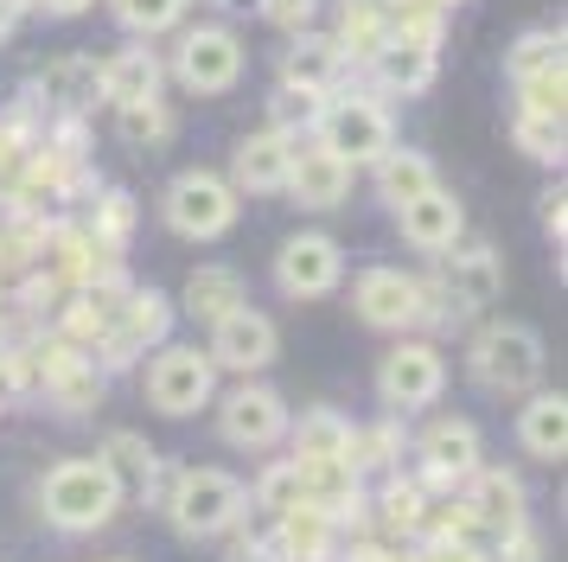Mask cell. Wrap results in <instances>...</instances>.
I'll use <instances>...</instances> for the list:
<instances>
[{"instance_id": "cell-38", "label": "cell", "mask_w": 568, "mask_h": 562, "mask_svg": "<svg viewBox=\"0 0 568 562\" xmlns=\"http://www.w3.org/2000/svg\"><path fill=\"white\" fill-rule=\"evenodd\" d=\"M224 562H287V556H282V543H275V536H256V543H236Z\"/></svg>"}, {"instance_id": "cell-20", "label": "cell", "mask_w": 568, "mask_h": 562, "mask_svg": "<svg viewBox=\"0 0 568 562\" xmlns=\"http://www.w3.org/2000/svg\"><path fill=\"white\" fill-rule=\"evenodd\" d=\"M517 448L530 460L568 454V397L562 390H530V403L517 409Z\"/></svg>"}, {"instance_id": "cell-34", "label": "cell", "mask_w": 568, "mask_h": 562, "mask_svg": "<svg viewBox=\"0 0 568 562\" xmlns=\"http://www.w3.org/2000/svg\"><path fill=\"white\" fill-rule=\"evenodd\" d=\"M517 97H524L530 116H562V64L537 77H517Z\"/></svg>"}, {"instance_id": "cell-16", "label": "cell", "mask_w": 568, "mask_h": 562, "mask_svg": "<svg viewBox=\"0 0 568 562\" xmlns=\"http://www.w3.org/2000/svg\"><path fill=\"white\" fill-rule=\"evenodd\" d=\"M352 160H338V153H326L320 141L313 148H294V167H287V199L301 204V211H333V204L352 199Z\"/></svg>"}, {"instance_id": "cell-1", "label": "cell", "mask_w": 568, "mask_h": 562, "mask_svg": "<svg viewBox=\"0 0 568 562\" xmlns=\"http://www.w3.org/2000/svg\"><path fill=\"white\" fill-rule=\"evenodd\" d=\"M39 511L45 524L64 536H83V531H103L109 518L122 511V485L109 473V460H58L52 473L39 480Z\"/></svg>"}, {"instance_id": "cell-2", "label": "cell", "mask_w": 568, "mask_h": 562, "mask_svg": "<svg viewBox=\"0 0 568 562\" xmlns=\"http://www.w3.org/2000/svg\"><path fill=\"white\" fill-rule=\"evenodd\" d=\"M542 364H549V352H542V332L524 327V320H491V327L473 339V352H466L473 383H479V390H491V397H524V390H537Z\"/></svg>"}, {"instance_id": "cell-10", "label": "cell", "mask_w": 568, "mask_h": 562, "mask_svg": "<svg viewBox=\"0 0 568 562\" xmlns=\"http://www.w3.org/2000/svg\"><path fill=\"white\" fill-rule=\"evenodd\" d=\"M338 281H345V250L326 230H301L275 255V288L287 301H320V294H333Z\"/></svg>"}, {"instance_id": "cell-39", "label": "cell", "mask_w": 568, "mask_h": 562, "mask_svg": "<svg viewBox=\"0 0 568 562\" xmlns=\"http://www.w3.org/2000/svg\"><path fill=\"white\" fill-rule=\"evenodd\" d=\"M32 13H45V20H78V13H90L97 0H27Z\"/></svg>"}, {"instance_id": "cell-9", "label": "cell", "mask_w": 568, "mask_h": 562, "mask_svg": "<svg viewBox=\"0 0 568 562\" xmlns=\"http://www.w3.org/2000/svg\"><path fill=\"white\" fill-rule=\"evenodd\" d=\"M275 345H282V332H275V320L262 313V307L236 301L231 313H217L211 320V364L217 371H236V378H256V371H268L275 364Z\"/></svg>"}, {"instance_id": "cell-17", "label": "cell", "mask_w": 568, "mask_h": 562, "mask_svg": "<svg viewBox=\"0 0 568 562\" xmlns=\"http://www.w3.org/2000/svg\"><path fill=\"white\" fill-rule=\"evenodd\" d=\"M396 224H403V237H409L415 250L440 255V250H454V243H460L466 211H460V199H454V192H447V185L435 179L428 192H415V199L396 204Z\"/></svg>"}, {"instance_id": "cell-28", "label": "cell", "mask_w": 568, "mask_h": 562, "mask_svg": "<svg viewBox=\"0 0 568 562\" xmlns=\"http://www.w3.org/2000/svg\"><path fill=\"white\" fill-rule=\"evenodd\" d=\"M185 7H192V0H109L115 26L134 32V39H160V32H173V26L185 20Z\"/></svg>"}, {"instance_id": "cell-27", "label": "cell", "mask_w": 568, "mask_h": 562, "mask_svg": "<svg viewBox=\"0 0 568 562\" xmlns=\"http://www.w3.org/2000/svg\"><path fill=\"white\" fill-rule=\"evenodd\" d=\"M243 301V275L236 269H224V262H199L192 269V281H185V313L192 320H217V313H231V307Z\"/></svg>"}, {"instance_id": "cell-18", "label": "cell", "mask_w": 568, "mask_h": 562, "mask_svg": "<svg viewBox=\"0 0 568 562\" xmlns=\"http://www.w3.org/2000/svg\"><path fill=\"white\" fill-rule=\"evenodd\" d=\"M32 97L45 102V109H64V116L97 109V102H103V58H90V51H64V58H52L45 71L32 77Z\"/></svg>"}, {"instance_id": "cell-40", "label": "cell", "mask_w": 568, "mask_h": 562, "mask_svg": "<svg viewBox=\"0 0 568 562\" xmlns=\"http://www.w3.org/2000/svg\"><path fill=\"white\" fill-rule=\"evenodd\" d=\"M20 20H27V0H0V46L20 32Z\"/></svg>"}, {"instance_id": "cell-19", "label": "cell", "mask_w": 568, "mask_h": 562, "mask_svg": "<svg viewBox=\"0 0 568 562\" xmlns=\"http://www.w3.org/2000/svg\"><path fill=\"white\" fill-rule=\"evenodd\" d=\"M371 77H377V90H389V97H422V90H435V77H440V51L384 32L371 46Z\"/></svg>"}, {"instance_id": "cell-25", "label": "cell", "mask_w": 568, "mask_h": 562, "mask_svg": "<svg viewBox=\"0 0 568 562\" xmlns=\"http://www.w3.org/2000/svg\"><path fill=\"white\" fill-rule=\"evenodd\" d=\"M371 167H377V192L389 199V211H396L403 199H415V192H428V185L440 179L428 153H415V148H396V141H389V148L377 153V160H371Z\"/></svg>"}, {"instance_id": "cell-32", "label": "cell", "mask_w": 568, "mask_h": 562, "mask_svg": "<svg viewBox=\"0 0 568 562\" xmlns=\"http://www.w3.org/2000/svg\"><path fill=\"white\" fill-rule=\"evenodd\" d=\"M384 32H389L384 0H345V7H338V32H333V39L345 51H364V58H371V46H377Z\"/></svg>"}, {"instance_id": "cell-15", "label": "cell", "mask_w": 568, "mask_h": 562, "mask_svg": "<svg viewBox=\"0 0 568 562\" xmlns=\"http://www.w3.org/2000/svg\"><path fill=\"white\" fill-rule=\"evenodd\" d=\"M294 46L282 51V90H307V97H333L345 64H352V51L338 46L333 32H287Z\"/></svg>"}, {"instance_id": "cell-36", "label": "cell", "mask_w": 568, "mask_h": 562, "mask_svg": "<svg viewBox=\"0 0 568 562\" xmlns=\"http://www.w3.org/2000/svg\"><path fill=\"white\" fill-rule=\"evenodd\" d=\"M301 492H307V480H301V466L287 460L282 473H268V480H262L256 505H268V511H287V505H301Z\"/></svg>"}, {"instance_id": "cell-11", "label": "cell", "mask_w": 568, "mask_h": 562, "mask_svg": "<svg viewBox=\"0 0 568 562\" xmlns=\"http://www.w3.org/2000/svg\"><path fill=\"white\" fill-rule=\"evenodd\" d=\"M217 434H224L231 448H250V454L275 448V441H287V403H282V390L243 378L231 397L217 403Z\"/></svg>"}, {"instance_id": "cell-30", "label": "cell", "mask_w": 568, "mask_h": 562, "mask_svg": "<svg viewBox=\"0 0 568 562\" xmlns=\"http://www.w3.org/2000/svg\"><path fill=\"white\" fill-rule=\"evenodd\" d=\"M562 64V32L556 26H530V32H517L511 51H505V71L517 77H537V71H556Z\"/></svg>"}, {"instance_id": "cell-37", "label": "cell", "mask_w": 568, "mask_h": 562, "mask_svg": "<svg viewBox=\"0 0 568 562\" xmlns=\"http://www.w3.org/2000/svg\"><path fill=\"white\" fill-rule=\"evenodd\" d=\"M129 224H134V204H129V192H109V199H103V230H97V237H109V243H122V237H129Z\"/></svg>"}, {"instance_id": "cell-41", "label": "cell", "mask_w": 568, "mask_h": 562, "mask_svg": "<svg viewBox=\"0 0 568 562\" xmlns=\"http://www.w3.org/2000/svg\"><path fill=\"white\" fill-rule=\"evenodd\" d=\"M217 13H243V7H256V0H211Z\"/></svg>"}, {"instance_id": "cell-8", "label": "cell", "mask_w": 568, "mask_h": 562, "mask_svg": "<svg viewBox=\"0 0 568 562\" xmlns=\"http://www.w3.org/2000/svg\"><path fill=\"white\" fill-rule=\"evenodd\" d=\"M440 390H447V358H440L428 339H403V345H389L384 364H377V397H384V409H396V415H415V409L440 403Z\"/></svg>"}, {"instance_id": "cell-29", "label": "cell", "mask_w": 568, "mask_h": 562, "mask_svg": "<svg viewBox=\"0 0 568 562\" xmlns=\"http://www.w3.org/2000/svg\"><path fill=\"white\" fill-rule=\"evenodd\" d=\"M103 460H109V473H115V485H122V499L154 485V448H148L141 434H109Z\"/></svg>"}, {"instance_id": "cell-14", "label": "cell", "mask_w": 568, "mask_h": 562, "mask_svg": "<svg viewBox=\"0 0 568 562\" xmlns=\"http://www.w3.org/2000/svg\"><path fill=\"white\" fill-rule=\"evenodd\" d=\"M287 434H294V466H301V480H313V473H352L358 434H352L345 415H333V409H307L301 429L287 422Z\"/></svg>"}, {"instance_id": "cell-23", "label": "cell", "mask_w": 568, "mask_h": 562, "mask_svg": "<svg viewBox=\"0 0 568 562\" xmlns=\"http://www.w3.org/2000/svg\"><path fill=\"white\" fill-rule=\"evenodd\" d=\"M166 327H173V307H166V294H160V288L129 294V301H122V327L109 332V358L122 364V358H134V345H154V339H166Z\"/></svg>"}, {"instance_id": "cell-22", "label": "cell", "mask_w": 568, "mask_h": 562, "mask_svg": "<svg viewBox=\"0 0 568 562\" xmlns=\"http://www.w3.org/2000/svg\"><path fill=\"white\" fill-rule=\"evenodd\" d=\"M166 64L154 58V46H122L115 58H103V102H141L160 97Z\"/></svg>"}, {"instance_id": "cell-3", "label": "cell", "mask_w": 568, "mask_h": 562, "mask_svg": "<svg viewBox=\"0 0 568 562\" xmlns=\"http://www.w3.org/2000/svg\"><path fill=\"white\" fill-rule=\"evenodd\" d=\"M250 511V485L224 466H185L166 492V518L180 536H224Z\"/></svg>"}, {"instance_id": "cell-21", "label": "cell", "mask_w": 568, "mask_h": 562, "mask_svg": "<svg viewBox=\"0 0 568 562\" xmlns=\"http://www.w3.org/2000/svg\"><path fill=\"white\" fill-rule=\"evenodd\" d=\"M422 460L435 466L440 480H466V473L479 466V429H473L466 415H440V422H428V434H422Z\"/></svg>"}, {"instance_id": "cell-5", "label": "cell", "mask_w": 568, "mask_h": 562, "mask_svg": "<svg viewBox=\"0 0 568 562\" xmlns=\"http://www.w3.org/2000/svg\"><path fill=\"white\" fill-rule=\"evenodd\" d=\"M243 64H250V51H243V39L224 20L192 26V32H180V46H173V77H180V90H192V97H231L236 83H243Z\"/></svg>"}, {"instance_id": "cell-33", "label": "cell", "mask_w": 568, "mask_h": 562, "mask_svg": "<svg viewBox=\"0 0 568 562\" xmlns=\"http://www.w3.org/2000/svg\"><path fill=\"white\" fill-rule=\"evenodd\" d=\"M511 141L530 153V160H542V167H562V116H530V109H517Z\"/></svg>"}, {"instance_id": "cell-35", "label": "cell", "mask_w": 568, "mask_h": 562, "mask_svg": "<svg viewBox=\"0 0 568 562\" xmlns=\"http://www.w3.org/2000/svg\"><path fill=\"white\" fill-rule=\"evenodd\" d=\"M256 13L275 32H307L313 20H320V0H256Z\"/></svg>"}, {"instance_id": "cell-26", "label": "cell", "mask_w": 568, "mask_h": 562, "mask_svg": "<svg viewBox=\"0 0 568 562\" xmlns=\"http://www.w3.org/2000/svg\"><path fill=\"white\" fill-rule=\"evenodd\" d=\"M466 480H473L466 505H473V518H479V524H491V531H517V524H524V492H517V480L486 473V466H473Z\"/></svg>"}, {"instance_id": "cell-7", "label": "cell", "mask_w": 568, "mask_h": 562, "mask_svg": "<svg viewBox=\"0 0 568 562\" xmlns=\"http://www.w3.org/2000/svg\"><path fill=\"white\" fill-rule=\"evenodd\" d=\"M148 403L160 415H173V422L217 403V364H211V352H199V345H160L148 358Z\"/></svg>"}, {"instance_id": "cell-4", "label": "cell", "mask_w": 568, "mask_h": 562, "mask_svg": "<svg viewBox=\"0 0 568 562\" xmlns=\"http://www.w3.org/2000/svg\"><path fill=\"white\" fill-rule=\"evenodd\" d=\"M160 211H166V230H173V237H185V243H217V237L236 224L243 192H236L224 173L185 167V173H173L166 199H160Z\"/></svg>"}, {"instance_id": "cell-13", "label": "cell", "mask_w": 568, "mask_h": 562, "mask_svg": "<svg viewBox=\"0 0 568 562\" xmlns=\"http://www.w3.org/2000/svg\"><path fill=\"white\" fill-rule=\"evenodd\" d=\"M294 134L287 128H256V134H243L231 153V185L236 192H256V199H268V192H282L287 185V167H294Z\"/></svg>"}, {"instance_id": "cell-12", "label": "cell", "mask_w": 568, "mask_h": 562, "mask_svg": "<svg viewBox=\"0 0 568 562\" xmlns=\"http://www.w3.org/2000/svg\"><path fill=\"white\" fill-rule=\"evenodd\" d=\"M352 313H358L371 332H403L428 313V288L403 269H364L352 281Z\"/></svg>"}, {"instance_id": "cell-43", "label": "cell", "mask_w": 568, "mask_h": 562, "mask_svg": "<svg viewBox=\"0 0 568 562\" xmlns=\"http://www.w3.org/2000/svg\"><path fill=\"white\" fill-rule=\"evenodd\" d=\"M115 562H129V556H115Z\"/></svg>"}, {"instance_id": "cell-24", "label": "cell", "mask_w": 568, "mask_h": 562, "mask_svg": "<svg viewBox=\"0 0 568 562\" xmlns=\"http://www.w3.org/2000/svg\"><path fill=\"white\" fill-rule=\"evenodd\" d=\"M440 255H454V262H447V294H454L460 313H479L486 301H498V262H491L486 243H473V250H440Z\"/></svg>"}, {"instance_id": "cell-42", "label": "cell", "mask_w": 568, "mask_h": 562, "mask_svg": "<svg viewBox=\"0 0 568 562\" xmlns=\"http://www.w3.org/2000/svg\"><path fill=\"white\" fill-rule=\"evenodd\" d=\"M435 7H447V13H454V7H466V0H435Z\"/></svg>"}, {"instance_id": "cell-31", "label": "cell", "mask_w": 568, "mask_h": 562, "mask_svg": "<svg viewBox=\"0 0 568 562\" xmlns=\"http://www.w3.org/2000/svg\"><path fill=\"white\" fill-rule=\"evenodd\" d=\"M115 128H122V141H129V148H160V141L173 134V109H166L160 97L115 102Z\"/></svg>"}, {"instance_id": "cell-6", "label": "cell", "mask_w": 568, "mask_h": 562, "mask_svg": "<svg viewBox=\"0 0 568 562\" xmlns=\"http://www.w3.org/2000/svg\"><path fill=\"white\" fill-rule=\"evenodd\" d=\"M313 141L326 153H338V160H352V167H371L396 141V122H389L384 102L371 97H326L320 116H313Z\"/></svg>"}]
</instances>
